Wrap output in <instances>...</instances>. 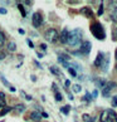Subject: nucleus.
<instances>
[{"label": "nucleus", "instance_id": "nucleus-3", "mask_svg": "<svg viewBox=\"0 0 117 122\" xmlns=\"http://www.w3.org/2000/svg\"><path fill=\"white\" fill-rule=\"evenodd\" d=\"M101 122H117V115L113 110H105L100 117Z\"/></svg>", "mask_w": 117, "mask_h": 122}, {"label": "nucleus", "instance_id": "nucleus-16", "mask_svg": "<svg viewBox=\"0 0 117 122\" xmlns=\"http://www.w3.org/2000/svg\"><path fill=\"white\" fill-rule=\"evenodd\" d=\"M82 118H83V121H86V122H93V121H94L93 117H91L88 113H84V115L82 116Z\"/></svg>", "mask_w": 117, "mask_h": 122}, {"label": "nucleus", "instance_id": "nucleus-8", "mask_svg": "<svg viewBox=\"0 0 117 122\" xmlns=\"http://www.w3.org/2000/svg\"><path fill=\"white\" fill-rule=\"evenodd\" d=\"M103 59H105V53L98 52L96 59H94V63H93L94 67H96V68H101V66H102V63H103Z\"/></svg>", "mask_w": 117, "mask_h": 122}, {"label": "nucleus", "instance_id": "nucleus-9", "mask_svg": "<svg viewBox=\"0 0 117 122\" xmlns=\"http://www.w3.org/2000/svg\"><path fill=\"white\" fill-rule=\"evenodd\" d=\"M68 34H69V31L67 28H64L62 31H61V34H59V40H61V43L63 44H67V40H68Z\"/></svg>", "mask_w": 117, "mask_h": 122}, {"label": "nucleus", "instance_id": "nucleus-1", "mask_svg": "<svg viewBox=\"0 0 117 122\" xmlns=\"http://www.w3.org/2000/svg\"><path fill=\"white\" fill-rule=\"evenodd\" d=\"M82 42V30L81 29H73L69 31L68 34V40H67V44L71 47H77Z\"/></svg>", "mask_w": 117, "mask_h": 122}, {"label": "nucleus", "instance_id": "nucleus-44", "mask_svg": "<svg viewBox=\"0 0 117 122\" xmlns=\"http://www.w3.org/2000/svg\"><path fill=\"white\" fill-rule=\"evenodd\" d=\"M116 72H117V63H116Z\"/></svg>", "mask_w": 117, "mask_h": 122}, {"label": "nucleus", "instance_id": "nucleus-33", "mask_svg": "<svg viewBox=\"0 0 117 122\" xmlns=\"http://www.w3.org/2000/svg\"><path fill=\"white\" fill-rule=\"evenodd\" d=\"M5 57H6V54H5V53H4V52H0V61H3Z\"/></svg>", "mask_w": 117, "mask_h": 122}, {"label": "nucleus", "instance_id": "nucleus-27", "mask_svg": "<svg viewBox=\"0 0 117 122\" xmlns=\"http://www.w3.org/2000/svg\"><path fill=\"white\" fill-rule=\"evenodd\" d=\"M56 101L57 102H61L62 101V94L59 92H56Z\"/></svg>", "mask_w": 117, "mask_h": 122}, {"label": "nucleus", "instance_id": "nucleus-41", "mask_svg": "<svg viewBox=\"0 0 117 122\" xmlns=\"http://www.w3.org/2000/svg\"><path fill=\"white\" fill-rule=\"evenodd\" d=\"M115 58H116V61H117V48H116V51H115Z\"/></svg>", "mask_w": 117, "mask_h": 122}, {"label": "nucleus", "instance_id": "nucleus-25", "mask_svg": "<svg viewBox=\"0 0 117 122\" xmlns=\"http://www.w3.org/2000/svg\"><path fill=\"white\" fill-rule=\"evenodd\" d=\"M68 72H69V74H71L72 77H77V72H76V69H74V68L69 67V68H68Z\"/></svg>", "mask_w": 117, "mask_h": 122}, {"label": "nucleus", "instance_id": "nucleus-28", "mask_svg": "<svg viewBox=\"0 0 117 122\" xmlns=\"http://www.w3.org/2000/svg\"><path fill=\"white\" fill-rule=\"evenodd\" d=\"M102 14H103V4L101 3V6H100V9H98V13H97V15H100V16H101Z\"/></svg>", "mask_w": 117, "mask_h": 122}, {"label": "nucleus", "instance_id": "nucleus-15", "mask_svg": "<svg viewBox=\"0 0 117 122\" xmlns=\"http://www.w3.org/2000/svg\"><path fill=\"white\" fill-rule=\"evenodd\" d=\"M49 71H51L54 76H61V74H62V73H61V71L58 69L57 67H51V68H49Z\"/></svg>", "mask_w": 117, "mask_h": 122}, {"label": "nucleus", "instance_id": "nucleus-23", "mask_svg": "<svg viewBox=\"0 0 117 122\" xmlns=\"http://www.w3.org/2000/svg\"><path fill=\"white\" fill-rule=\"evenodd\" d=\"M69 108H71V106L68 105V106H66V107H62L61 111H62L64 115H68V113H69Z\"/></svg>", "mask_w": 117, "mask_h": 122}, {"label": "nucleus", "instance_id": "nucleus-35", "mask_svg": "<svg viewBox=\"0 0 117 122\" xmlns=\"http://www.w3.org/2000/svg\"><path fill=\"white\" fill-rule=\"evenodd\" d=\"M98 96V91H97V89H94V91H93V94H92V97L93 98H96Z\"/></svg>", "mask_w": 117, "mask_h": 122}, {"label": "nucleus", "instance_id": "nucleus-43", "mask_svg": "<svg viewBox=\"0 0 117 122\" xmlns=\"http://www.w3.org/2000/svg\"><path fill=\"white\" fill-rule=\"evenodd\" d=\"M25 98L28 99V101H30V99H31V97H30V96H25Z\"/></svg>", "mask_w": 117, "mask_h": 122}, {"label": "nucleus", "instance_id": "nucleus-24", "mask_svg": "<svg viewBox=\"0 0 117 122\" xmlns=\"http://www.w3.org/2000/svg\"><path fill=\"white\" fill-rule=\"evenodd\" d=\"M72 88H73V91H74L76 93L81 92V89H82V87H81L79 84H73V86H72Z\"/></svg>", "mask_w": 117, "mask_h": 122}, {"label": "nucleus", "instance_id": "nucleus-29", "mask_svg": "<svg viewBox=\"0 0 117 122\" xmlns=\"http://www.w3.org/2000/svg\"><path fill=\"white\" fill-rule=\"evenodd\" d=\"M112 38H113V40H116V42H117V26L113 29V35H112Z\"/></svg>", "mask_w": 117, "mask_h": 122}, {"label": "nucleus", "instance_id": "nucleus-30", "mask_svg": "<svg viewBox=\"0 0 117 122\" xmlns=\"http://www.w3.org/2000/svg\"><path fill=\"white\" fill-rule=\"evenodd\" d=\"M112 106L117 107V96H115L113 98H112Z\"/></svg>", "mask_w": 117, "mask_h": 122}, {"label": "nucleus", "instance_id": "nucleus-38", "mask_svg": "<svg viewBox=\"0 0 117 122\" xmlns=\"http://www.w3.org/2000/svg\"><path fill=\"white\" fill-rule=\"evenodd\" d=\"M24 33H25L24 29H19V34H24Z\"/></svg>", "mask_w": 117, "mask_h": 122}, {"label": "nucleus", "instance_id": "nucleus-20", "mask_svg": "<svg viewBox=\"0 0 117 122\" xmlns=\"http://www.w3.org/2000/svg\"><path fill=\"white\" fill-rule=\"evenodd\" d=\"M18 9L20 10V13H21V15H23V18H25V16H26V13H25L24 8H23V5H21L20 3H18Z\"/></svg>", "mask_w": 117, "mask_h": 122}, {"label": "nucleus", "instance_id": "nucleus-36", "mask_svg": "<svg viewBox=\"0 0 117 122\" xmlns=\"http://www.w3.org/2000/svg\"><path fill=\"white\" fill-rule=\"evenodd\" d=\"M40 115H42V117H44V118H47V117H48V113H47V112H42Z\"/></svg>", "mask_w": 117, "mask_h": 122}, {"label": "nucleus", "instance_id": "nucleus-7", "mask_svg": "<svg viewBox=\"0 0 117 122\" xmlns=\"http://www.w3.org/2000/svg\"><path fill=\"white\" fill-rule=\"evenodd\" d=\"M91 49H92V44L89 43V42H84L81 44V47H79V53H82L84 54V56H87V54L91 53Z\"/></svg>", "mask_w": 117, "mask_h": 122}, {"label": "nucleus", "instance_id": "nucleus-40", "mask_svg": "<svg viewBox=\"0 0 117 122\" xmlns=\"http://www.w3.org/2000/svg\"><path fill=\"white\" fill-rule=\"evenodd\" d=\"M9 89H10L11 92H15V88H14V87H10V88H9Z\"/></svg>", "mask_w": 117, "mask_h": 122}, {"label": "nucleus", "instance_id": "nucleus-4", "mask_svg": "<svg viewBox=\"0 0 117 122\" xmlns=\"http://www.w3.org/2000/svg\"><path fill=\"white\" fill-rule=\"evenodd\" d=\"M44 38L51 43H56L57 40L59 39V34H58V31L54 28H49V29L46 30V33H44Z\"/></svg>", "mask_w": 117, "mask_h": 122}, {"label": "nucleus", "instance_id": "nucleus-2", "mask_svg": "<svg viewBox=\"0 0 117 122\" xmlns=\"http://www.w3.org/2000/svg\"><path fill=\"white\" fill-rule=\"evenodd\" d=\"M89 29H91V33L93 34V37L98 39V40H103L106 38V31H105V28L101 25V23H98V21H94L93 24H91L89 26Z\"/></svg>", "mask_w": 117, "mask_h": 122}, {"label": "nucleus", "instance_id": "nucleus-39", "mask_svg": "<svg viewBox=\"0 0 117 122\" xmlns=\"http://www.w3.org/2000/svg\"><path fill=\"white\" fill-rule=\"evenodd\" d=\"M42 48L44 49V51H46V49H47V46H46V44H42Z\"/></svg>", "mask_w": 117, "mask_h": 122}, {"label": "nucleus", "instance_id": "nucleus-14", "mask_svg": "<svg viewBox=\"0 0 117 122\" xmlns=\"http://www.w3.org/2000/svg\"><path fill=\"white\" fill-rule=\"evenodd\" d=\"M10 111H11V107H6V106H5V107H4L1 111H0V117L5 116V115L8 113V112H10Z\"/></svg>", "mask_w": 117, "mask_h": 122}, {"label": "nucleus", "instance_id": "nucleus-26", "mask_svg": "<svg viewBox=\"0 0 117 122\" xmlns=\"http://www.w3.org/2000/svg\"><path fill=\"white\" fill-rule=\"evenodd\" d=\"M111 20L117 24V11H115V13H112V14H111Z\"/></svg>", "mask_w": 117, "mask_h": 122}, {"label": "nucleus", "instance_id": "nucleus-11", "mask_svg": "<svg viewBox=\"0 0 117 122\" xmlns=\"http://www.w3.org/2000/svg\"><path fill=\"white\" fill-rule=\"evenodd\" d=\"M81 13H82V14H84L86 16H88V18H92V15H93L92 10H91L89 8H87V6H84V8L81 9Z\"/></svg>", "mask_w": 117, "mask_h": 122}, {"label": "nucleus", "instance_id": "nucleus-18", "mask_svg": "<svg viewBox=\"0 0 117 122\" xmlns=\"http://www.w3.org/2000/svg\"><path fill=\"white\" fill-rule=\"evenodd\" d=\"M8 49H9L10 52H15V51H16V44H15L14 42H10V43L8 44Z\"/></svg>", "mask_w": 117, "mask_h": 122}, {"label": "nucleus", "instance_id": "nucleus-32", "mask_svg": "<svg viewBox=\"0 0 117 122\" xmlns=\"http://www.w3.org/2000/svg\"><path fill=\"white\" fill-rule=\"evenodd\" d=\"M26 43H28L29 48H34V44H33V42H31L30 39H26Z\"/></svg>", "mask_w": 117, "mask_h": 122}, {"label": "nucleus", "instance_id": "nucleus-37", "mask_svg": "<svg viewBox=\"0 0 117 122\" xmlns=\"http://www.w3.org/2000/svg\"><path fill=\"white\" fill-rule=\"evenodd\" d=\"M69 86H71V82L67 79V81H66V87H69Z\"/></svg>", "mask_w": 117, "mask_h": 122}, {"label": "nucleus", "instance_id": "nucleus-12", "mask_svg": "<svg viewBox=\"0 0 117 122\" xmlns=\"http://www.w3.org/2000/svg\"><path fill=\"white\" fill-rule=\"evenodd\" d=\"M30 118L33 121H40V118H42V115H40V112H31L30 113Z\"/></svg>", "mask_w": 117, "mask_h": 122}, {"label": "nucleus", "instance_id": "nucleus-6", "mask_svg": "<svg viewBox=\"0 0 117 122\" xmlns=\"http://www.w3.org/2000/svg\"><path fill=\"white\" fill-rule=\"evenodd\" d=\"M115 87H116V83H115V82L106 83V86L102 88V96H103V97H108L110 93H111V91H112Z\"/></svg>", "mask_w": 117, "mask_h": 122}, {"label": "nucleus", "instance_id": "nucleus-17", "mask_svg": "<svg viewBox=\"0 0 117 122\" xmlns=\"http://www.w3.org/2000/svg\"><path fill=\"white\" fill-rule=\"evenodd\" d=\"M58 62H59V63H62V64H63V67H66V68H69V63L67 62L66 59H63L62 57H58Z\"/></svg>", "mask_w": 117, "mask_h": 122}, {"label": "nucleus", "instance_id": "nucleus-42", "mask_svg": "<svg viewBox=\"0 0 117 122\" xmlns=\"http://www.w3.org/2000/svg\"><path fill=\"white\" fill-rule=\"evenodd\" d=\"M68 98H69L71 101H72V99H73V96H72V94H68Z\"/></svg>", "mask_w": 117, "mask_h": 122}, {"label": "nucleus", "instance_id": "nucleus-34", "mask_svg": "<svg viewBox=\"0 0 117 122\" xmlns=\"http://www.w3.org/2000/svg\"><path fill=\"white\" fill-rule=\"evenodd\" d=\"M0 14H6V9H4V8H0Z\"/></svg>", "mask_w": 117, "mask_h": 122}, {"label": "nucleus", "instance_id": "nucleus-13", "mask_svg": "<svg viewBox=\"0 0 117 122\" xmlns=\"http://www.w3.org/2000/svg\"><path fill=\"white\" fill-rule=\"evenodd\" d=\"M96 83H97V86H98V87H101V88H103V87H105V86H106V81L105 79H103V78H98V79H96Z\"/></svg>", "mask_w": 117, "mask_h": 122}, {"label": "nucleus", "instance_id": "nucleus-5", "mask_svg": "<svg viewBox=\"0 0 117 122\" xmlns=\"http://www.w3.org/2000/svg\"><path fill=\"white\" fill-rule=\"evenodd\" d=\"M31 23H33V25L35 26V28H39V26L43 24V15L38 11L34 13L33 16H31Z\"/></svg>", "mask_w": 117, "mask_h": 122}, {"label": "nucleus", "instance_id": "nucleus-21", "mask_svg": "<svg viewBox=\"0 0 117 122\" xmlns=\"http://www.w3.org/2000/svg\"><path fill=\"white\" fill-rule=\"evenodd\" d=\"M5 44V35L3 34V31H0V48Z\"/></svg>", "mask_w": 117, "mask_h": 122}, {"label": "nucleus", "instance_id": "nucleus-10", "mask_svg": "<svg viewBox=\"0 0 117 122\" xmlns=\"http://www.w3.org/2000/svg\"><path fill=\"white\" fill-rule=\"evenodd\" d=\"M108 64H110V56L108 54H105V59H103V63L101 66V69L103 72H107L108 71Z\"/></svg>", "mask_w": 117, "mask_h": 122}, {"label": "nucleus", "instance_id": "nucleus-19", "mask_svg": "<svg viewBox=\"0 0 117 122\" xmlns=\"http://www.w3.org/2000/svg\"><path fill=\"white\" fill-rule=\"evenodd\" d=\"M15 110H16L18 112H24V111H25V106L23 105V103H20V105H16V106H15Z\"/></svg>", "mask_w": 117, "mask_h": 122}, {"label": "nucleus", "instance_id": "nucleus-31", "mask_svg": "<svg viewBox=\"0 0 117 122\" xmlns=\"http://www.w3.org/2000/svg\"><path fill=\"white\" fill-rule=\"evenodd\" d=\"M5 107V99L0 98V108H4Z\"/></svg>", "mask_w": 117, "mask_h": 122}, {"label": "nucleus", "instance_id": "nucleus-22", "mask_svg": "<svg viewBox=\"0 0 117 122\" xmlns=\"http://www.w3.org/2000/svg\"><path fill=\"white\" fill-rule=\"evenodd\" d=\"M0 81H1V82H3L4 84H5L6 87H9V88L11 87V86H10V83L8 82V81H6V78H5V77H4V76H0Z\"/></svg>", "mask_w": 117, "mask_h": 122}]
</instances>
